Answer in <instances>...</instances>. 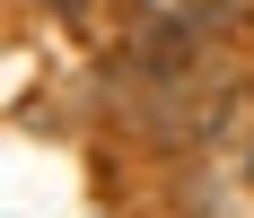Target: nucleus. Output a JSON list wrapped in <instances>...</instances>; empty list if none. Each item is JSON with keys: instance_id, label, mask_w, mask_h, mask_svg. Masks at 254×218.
Listing matches in <instances>:
<instances>
[{"instance_id": "1", "label": "nucleus", "mask_w": 254, "mask_h": 218, "mask_svg": "<svg viewBox=\"0 0 254 218\" xmlns=\"http://www.w3.org/2000/svg\"><path fill=\"white\" fill-rule=\"evenodd\" d=\"M131 52H140V70H149V79H176L184 61H193V35H184V26H140V44H131Z\"/></svg>"}]
</instances>
